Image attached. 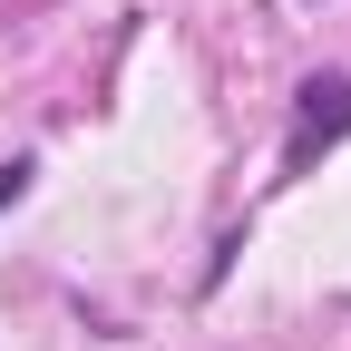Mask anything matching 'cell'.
I'll return each instance as SVG.
<instances>
[{"label":"cell","mask_w":351,"mask_h":351,"mask_svg":"<svg viewBox=\"0 0 351 351\" xmlns=\"http://www.w3.org/2000/svg\"><path fill=\"white\" fill-rule=\"evenodd\" d=\"M351 137V78H302V98H293V137H283V176H313V156H332Z\"/></svg>","instance_id":"6da1fadb"},{"label":"cell","mask_w":351,"mask_h":351,"mask_svg":"<svg viewBox=\"0 0 351 351\" xmlns=\"http://www.w3.org/2000/svg\"><path fill=\"white\" fill-rule=\"evenodd\" d=\"M20 195H29V156H10V166H0V215H10Z\"/></svg>","instance_id":"7a4b0ae2"}]
</instances>
